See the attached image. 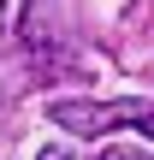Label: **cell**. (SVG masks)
Returning a JSON list of instances; mask_svg holds the SVG:
<instances>
[{"label":"cell","instance_id":"1","mask_svg":"<svg viewBox=\"0 0 154 160\" xmlns=\"http://www.w3.org/2000/svg\"><path fill=\"white\" fill-rule=\"evenodd\" d=\"M47 119L71 137H101V131H142L154 137V101L142 95H119V101H47Z\"/></svg>","mask_w":154,"mask_h":160},{"label":"cell","instance_id":"2","mask_svg":"<svg viewBox=\"0 0 154 160\" xmlns=\"http://www.w3.org/2000/svg\"><path fill=\"white\" fill-rule=\"evenodd\" d=\"M18 42L36 59V71H59L65 65V36H59V0H24L18 12Z\"/></svg>","mask_w":154,"mask_h":160},{"label":"cell","instance_id":"3","mask_svg":"<svg viewBox=\"0 0 154 160\" xmlns=\"http://www.w3.org/2000/svg\"><path fill=\"white\" fill-rule=\"evenodd\" d=\"M95 160H154V154H142V148H101Z\"/></svg>","mask_w":154,"mask_h":160},{"label":"cell","instance_id":"4","mask_svg":"<svg viewBox=\"0 0 154 160\" xmlns=\"http://www.w3.org/2000/svg\"><path fill=\"white\" fill-rule=\"evenodd\" d=\"M36 160H71V154H65V148H42Z\"/></svg>","mask_w":154,"mask_h":160}]
</instances>
